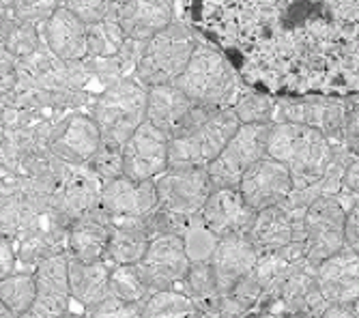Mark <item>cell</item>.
Segmentation results:
<instances>
[{
  "mask_svg": "<svg viewBox=\"0 0 359 318\" xmlns=\"http://www.w3.org/2000/svg\"><path fill=\"white\" fill-rule=\"evenodd\" d=\"M267 155L282 162L292 177L295 189L318 183L334 159V144L323 132L297 123H273Z\"/></svg>",
  "mask_w": 359,
  "mask_h": 318,
  "instance_id": "cell-1",
  "label": "cell"
},
{
  "mask_svg": "<svg viewBox=\"0 0 359 318\" xmlns=\"http://www.w3.org/2000/svg\"><path fill=\"white\" fill-rule=\"evenodd\" d=\"M149 88L136 78H125L106 86L90 106V116L108 146L123 148L138 127L147 123Z\"/></svg>",
  "mask_w": 359,
  "mask_h": 318,
  "instance_id": "cell-2",
  "label": "cell"
},
{
  "mask_svg": "<svg viewBox=\"0 0 359 318\" xmlns=\"http://www.w3.org/2000/svg\"><path fill=\"white\" fill-rule=\"evenodd\" d=\"M196 104L219 110L233 108L237 102V74L219 50L207 43H198L187 69L175 82Z\"/></svg>",
  "mask_w": 359,
  "mask_h": 318,
  "instance_id": "cell-3",
  "label": "cell"
},
{
  "mask_svg": "<svg viewBox=\"0 0 359 318\" xmlns=\"http://www.w3.org/2000/svg\"><path fill=\"white\" fill-rule=\"evenodd\" d=\"M198 48L191 28L183 22H172L159 35L147 41L144 56L134 74V78L147 88L159 84H175Z\"/></svg>",
  "mask_w": 359,
  "mask_h": 318,
  "instance_id": "cell-4",
  "label": "cell"
},
{
  "mask_svg": "<svg viewBox=\"0 0 359 318\" xmlns=\"http://www.w3.org/2000/svg\"><path fill=\"white\" fill-rule=\"evenodd\" d=\"M241 127L233 108H219L191 132L170 140V168H209Z\"/></svg>",
  "mask_w": 359,
  "mask_h": 318,
  "instance_id": "cell-5",
  "label": "cell"
},
{
  "mask_svg": "<svg viewBox=\"0 0 359 318\" xmlns=\"http://www.w3.org/2000/svg\"><path fill=\"white\" fill-rule=\"evenodd\" d=\"M273 123L241 125L219 157L207 168L215 187H239L245 172L267 157Z\"/></svg>",
  "mask_w": 359,
  "mask_h": 318,
  "instance_id": "cell-6",
  "label": "cell"
},
{
  "mask_svg": "<svg viewBox=\"0 0 359 318\" xmlns=\"http://www.w3.org/2000/svg\"><path fill=\"white\" fill-rule=\"evenodd\" d=\"M153 181L157 187L159 209L179 217L201 215L215 189L207 168H166Z\"/></svg>",
  "mask_w": 359,
  "mask_h": 318,
  "instance_id": "cell-7",
  "label": "cell"
},
{
  "mask_svg": "<svg viewBox=\"0 0 359 318\" xmlns=\"http://www.w3.org/2000/svg\"><path fill=\"white\" fill-rule=\"evenodd\" d=\"M348 108L344 99L325 97H282L276 99L273 123H297L308 125L323 132L332 140L334 146L344 144V125H346Z\"/></svg>",
  "mask_w": 359,
  "mask_h": 318,
  "instance_id": "cell-8",
  "label": "cell"
},
{
  "mask_svg": "<svg viewBox=\"0 0 359 318\" xmlns=\"http://www.w3.org/2000/svg\"><path fill=\"white\" fill-rule=\"evenodd\" d=\"M308 263L318 265L346 247V209L338 196H318L304 217Z\"/></svg>",
  "mask_w": 359,
  "mask_h": 318,
  "instance_id": "cell-9",
  "label": "cell"
},
{
  "mask_svg": "<svg viewBox=\"0 0 359 318\" xmlns=\"http://www.w3.org/2000/svg\"><path fill=\"white\" fill-rule=\"evenodd\" d=\"M213 112V108L189 99L177 84H159L149 88L147 120L159 132H164L170 140L191 132Z\"/></svg>",
  "mask_w": 359,
  "mask_h": 318,
  "instance_id": "cell-10",
  "label": "cell"
},
{
  "mask_svg": "<svg viewBox=\"0 0 359 318\" xmlns=\"http://www.w3.org/2000/svg\"><path fill=\"white\" fill-rule=\"evenodd\" d=\"M189 267L191 261L187 258L181 235L155 237L144 254V258L138 263V269L151 293L181 289Z\"/></svg>",
  "mask_w": 359,
  "mask_h": 318,
  "instance_id": "cell-11",
  "label": "cell"
},
{
  "mask_svg": "<svg viewBox=\"0 0 359 318\" xmlns=\"http://www.w3.org/2000/svg\"><path fill=\"white\" fill-rule=\"evenodd\" d=\"M102 132L90 114H67L52 123L48 148L72 166H86L102 148Z\"/></svg>",
  "mask_w": 359,
  "mask_h": 318,
  "instance_id": "cell-12",
  "label": "cell"
},
{
  "mask_svg": "<svg viewBox=\"0 0 359 318\" xmlns=\"http://www.w3.org/2000/svg\"><path fill=\"white\" fill-rule=\"evenodd\" d=\"M170 168V138L149 120L123 144V174L134 181H153Z\"/></svg>",
  "mask_w": 359,
  "mask_h": 318,
  "instance_id": "cell-13",
  "label": "cell"
},
{
  "mask_svg": "<svg viewBox=\"0 0 359 318\" xmlns=\"http://www.w3.org/2000/svg\"><path fill=\"white\" fill-rule=\"evenodd\" d=\"M306 209H295L286 202L278 207H269L256 213L254 226L248 239L260 254H271L288 247L290 243L306 241L304 226Z\"/></svg>",
  "mask_w": 359,
  "mask_h": 318,
  "instance_id": "cell-14",
  "label": "cell"
},
{
  "mask_svg": "<svg viewBox=\"0 0 359 318\" xmlns=\"http://www.w3.org/2000/svg\"><path fill=\"white\" fill-rule=\"evenodd\" d=\"M239 192L254 211H263L286 202L288 196L295 192V183H292L290 170L267 155L245 172L239 183Z\"/></svg>",
  "mask_w": 359,
  "mask_h": 318,
  "instance_id": "cell-15",
  "label": "cell"
},
{
  "mask_svg": "<svg viewBox=\"0 0 359 318\" xmlns=\"http://www.w3.org/2000/svg\"><path fill=\"white\" fill-rule=\"evenodd\" d=\"M104 183L88 166H74L72 172L52 192V211L72 226L76 219L100 209Z\"/></svg>",
  "mask_w": 359,
  "mask_h": 318,
  "instance_id": "cell-16",
  "label": "cell"
},
{
  "mask_svg": "<svg viewBox=\"0 0 359 318\" xmlns=\"http://www.w3.org/2000/svg\"><path fill=\"white\" fill-rule=\"evenodd\" d=\"M256 213L239 192V187H215L201 211L205 224L219 237H248Z\"/></svg>",
  "mask_w": 359,
  "mask_h": 318,
  "instance_id": "cell-17",
  "label": "cell"
},
{
  "mask_svg": "<svg viewBox=\"0 0 359 318\" xmlns=\"http://www.w3.org/2000/svg\"><path fill=\"white\" fill-rule=\"evenodd\" d=\"M318 289L327 303L355 305L359 299V254L348 245L316 265Z\"/></svg>",
  "mask_w": 359,
  "mask_h": 318,
  "instance_id": "cell-18",
  "label": "cell"
},
{
  "mask_svg": "<svg viewBox=\"0 0 359 318\" xmlns=\"http://www.w3.org/2000/svg\"><path fill=\"white\" fill-rule=\"evenodd\" d=\"M37 279V301L35 307L52 318H60L72 312L74 297L69 284V256L67 254H54L43 258L37 269L32 271Z\"/></svg>",
  "mask_w": 359,
  "mask_h": 318,
  "instance_id": "cell-19",
  "label": "cell"
},
{
  "mask_svg": "<svg viewBox=\"0 0 359 318\" xmlns=\"http://www.w3.org/2000/svg\"><path fill=\"white\" fill-rule=\"evenodd\" d=\"M100 207L108 217H144L159 207L155 181H134L123 174L104 185Z\"/></svg>",
  "mask_w": 359,
  "mask_h": 318,
  "instance_id": "cell-20",
  "label": "cell"
},
{
  "mask_svg": "<svg viewBox=\"0 0 359 318\" xmlns=\"http://www.w3.org/2000/svg\"><path fill=\"white\" fill-rule=\"evenodd\" d=\"M278 299L292 316H297V314L320 316V312L327 307V301H325L318 289L316 267L310 265L308 261L288 265L286 275L280 284Z\"/></svg>",
  "mask_w": 359,
  "mask_h": 318,
  "instance_id": "cell-21",
  "label": "cell"
},
{
  "mask_svg": "<svg viewBox=\"0 0 359 318\" xmlns=\"http://www.w3.org/2000/svg\"><path fill=\"white\" fill-rule=\"evenodd\" d=\"M116 20L127 39L151 41L175 22V3L172 0H127L118 5Z\"/></svg>",
  "mask_w": 359,
  "mask_h": 318,
  "instance_id": "cell-22",
  "label": "cell"
},
{
  "mask_svg": "<svg viewBox=\"0 0 359 318\" xmlns=\"http://www.w3.org/2000/svg\"><path fill=\"white\" fill-rule=\"evenodd\" d=\"M260 258V251L248 237H224L211 258L213 273L217 277L222 299L231 293L235 286L254 271Z\"/></svg>",
  "mask_w": 359,
  "mask_h": 318,
  "instance_id": "cell-23",
  "label": "cell"
},
{
  "mask_svg": "<svg viewBox=\"0 0 359 318\" xmlns=\"http://www.w3.org/2000/svg\"><path fill=\"white\" fill-rule=\"evenodd\" d=\"M43 43L62 62H76L88 58V26L69 9L58 11L43 24Z\"/></svg>",
  "mask_w": 359,
  "mask_h": 318,
  "instance_id": "cell-24",
  "label": "cell"
},
{
  "mask_svg": "<svg viewBox=\"0 0 359 318\" xmlns=\"http://www.w3.org/2000/svg\"><path fill=\"white\" fill-rule=\"evenodd\" d=\"M151 241L153 237L144 217H112L106 261L112 267L138 265L144 258Z\"/></svg>",
  "mask_w": 359,
  "mask_h": 318,
  "instance_id": "cell-25",
  "label": "cell"
},
{
  "mask_svg": "<svg viewBox=\"0 0 359 318\" xmlns=\"http://www.w3.org/2000/svg\"><path fill=\"white\" fill-rule=\"evenodd\" d=\"M110 219L102 207L69 226L67 256L78 261H106L110 243Z\"/></svg>",
  "mask_w": 359,
  "mask_h": 318,
  "instance_id": "cell-26",
  "label": "cell"
},
{
  "mask_svg": "<svg viewBox=\"0 0 359 318\" xmlns=\"http://www.w3.org/2000/svg\"><path fill=\"white\" fill-rule=\"evenodd\" d=\"M110 277L112 265L108 261H78L69 256L72 297L84 307V312L112 297Z\"/></svg>",
  "mask_w": 359,
  "mask_h": 318,
  "instance_id": "cell-27",
  "label": "cell"
},
{
  "mask_svg": "<svg viewBox=\"0 0 359 318\" xmlns=\"http://www.w3.org/2000/svg\"><path fill=\"white\" fill-rule=\"evenodd\" d=\"M196 305H198L201 312H217L219 314V305H222V291L217 277L213 273L211 261L209 263H191L181 289Z\"/></svg>",
  "mask_w": 359,
  "mask_h": 318,
  "instance_id": "cell-28",
  "label": "cell"
},
{
  "mask_svg": "<svg viewBox=\"0 0 359 318\" xmlns=\"http://www.w3.org/2000/svg\"><path fill=\"white\" fill-rule=\"evenodd\" d=\"M41 39L43 35H39L37 26L18 22L9 11H3V52L24 60L46 46Z\"/></svg>",
  "mask_w": 359,
  "mask_h": 318,
  "instance_id": "cell-29",
  "label": "cell"
},
{
  "mask_svg": "<svg viewBox=\"0 0 359 318\" xmlns=\"http://www.w3.org/2000/svg\"><path fill=\"white\" fill-rule=\"evenodd\" d=\"M201 310L183 291L153 293L142 305V318H198Z\"/></svg>",
  "mask_w": 359,
  "mask_h": 318,
  "instance_id": "cell-30",
  "label": "cell"
},
{
  "mask_svg": "<svg viewBox=\"0 0 359 318\" xmlns=\"http://www.w3.org/2000/svg\"><path fill=\"white\" fill-rule=\"evenodd\" d=\"M0 299H3L5 307H9L18 316L28 312L37 301L35 273L15 271V273L3 277V282H0Z\"/></svg>",
  "mask_w": 359,
  "mask_h": 318,
  "instance_id": "cell-31",
  "label": "cell"
},
{
  "mask_svg": "<svg viewBox=\"0 0 359 318\" xmlns=\"http://www.w3.org/2000/svg\"><path fill=\"white\" fill-rule=\"evenodd\" d=\"M110 289H112V297L127 301V303H140V305H144V301L153 295L138 269V265L112 267Z\"/></svg>",
  "mask_w": 359,
  "mask_h": 318,
  "instance_id": "cell-32",
  "label": "cell"
},
{
  "mask_svg": "<svg viewBox=\"0 0 359 318\" xmlns=\"http://www.w3.org/2000/svg\"><path fill=\"white\" fill-rule=\"evenodd\" d=\"M127 35L116 18L104 20L88 26V58H110L116 56L125 46Z\"/></svg>",
  "mask_w": 359,
  "mask_h": 318,
  "instance_id": "cell-33",
  "label": "cell"
},
{
  "mask_svg": "<svg viewBox=\"0 0 359 318\" xmlns=\"http://www.w3.org/2000/svg\"><path fill=\"white\" fill-rule=\"evenodd\" d=\"M183 243H185V251L187 258L191 263H209L213 258V254L219 245V237L205 224L201 215H194L189 219V224L185 228V233L181 235Z\"/></svg>",
  "mask_w": 359,
  "mask_h": 318,
  "instance_id": "cell-34",
  "label": "cell"
},
{
  "mask_svg": "<svg viewBox=\"0 0 359 318\" xmlns=\"http://www.w3.org/2000/svg\"><path fill=\"white\" fill-rule=\"evenodd\" d=\"M235 114L239 116L241 125H254V123H273V110L276 99L269 92L263 90H250L237 97L233 104Z\"/></svg>",
  "mask_w": 359,
  "mask_h": 318,
  "instance_id": "cell-35",
  "label": "cell"
},
{
  "mask_svg": "<svg viewBox=\"0 0 359 318\" xmlns=\"http://www.w3.org/2000/svg\"><path fill=\"white\" fill-rule=\"evenodd\" d=\"M60 7L69 9L86 26L116 18L118 11V3L114 0H60Z\"/></svg>",
  "mask_w": 359,
  "mask_h": 318,
  "instance_id": "cell-36",
  "label": "cell"
},
{
  "mask_svg": "<svg viewBox=\"0 0 359 318\" xmlns=\"http://www.w3.org/2000/svg\"><path fill=\"white\" fill-rule=\"evenodd\" d=\"M60 7V0H15V5L9 9V13L24 24L43 26Z\"/></svg>",
  "mask_w": 359,
  "mask_h": 318,
  "instance_id": "cell-37",
  "label": "cell"
},
{
  "mask_svg": "<svg viewBox=\"0 0 359 318\" xmlns=\"http://www.w3.org/2000/svg\"><path fill=\"white\" fill-rule=\"evenodd\" d=\"M95 177L100 179L104 185L123 177V148H114L108 144H102V148L97 151V155L86 164Z\"/></svg>",
  "mask_w": 359,
  "mask_h": 318,
  "instance_id": "cell-38",
  "label": "cell"
},
{
  "mask_svg": "<svg viewBox=\"0 0 359 318\" xmlns=\"http://www.w3.org/2000/svg\"><path fill=\"white\" fill-rule=\"evenodd\" d=\"M86 316L88 318H142V305L110 297L104 303L86 310Z\"/></svg>",
  "mask_w": 359,
  "mask_h": 318,
  "instance_id": "cell-39",
  "label": "cell"
},
{
  "mask_svg": "<svg viewBox=\"0 0 359 318\" xmlns=\"http://www.w3.org/2000/svg\"><path fill=\"white\" fill-rule=\"evenodd\" d=\"M18 267V245L11 237H0V279L15 273Z\"/></svg>",
  "mask_w": 359,
  "mask_h": 318,
  "instance_id": "cell-40",
  "label": "cell"
},
{
  "mask_svg": "<svg viewBox=\"0 0 359 318\" xmlns=\"http://www.w3.org/2000/svg\"><path fill=\"white\" fill-rule=\"evenodd\" d=\"M338 196H348L351 198V207L359 198V157H353L351 164L346 166L344 181H342V192Z\"/></svg>",
  "mask_w": 359,
  "mask_h": 318,
  "instance_id": "cell-41",
  "label": "cell"
},
{
  "mask_svg": "<svg viewBox=\"0 0 359 318\" xmlns=\"http://www.w3.org/2000/svg\"><path fill=\"white\" fill-rule=\"evenodd\" d=\"M344 144L346 148L359 157V108L351 110L346 116V125H344Z\"/></svg>",
  "mask_w": 359,
  "mask_h": 318,
  "instance_id": "cell-42",
  "label": "cell"
},
{
  "mask_svg": "<svg viewBox=\"0 0 359 318\" xmlns=\"http://www.w3.org/2000/svg\"><path fill=\"white\" fill-rule=\"evenodd\" d=\"M346 245L359 254V198L346 211Z\"/></svg>",
  "mask_w": 359,
  "mask_h": 318,
  "instance_id": "cell-43",
  "label": "cell"
},
{
  "mask_svg": "<svg viewBox=\"0 0 359 318\" xmlns=\"http://www.w3.org/2000/svg\"><path fill=\"white\" fill-rule=\"evenodd\" d=\"M318 318H357L353 305H336V303H327V307H325L320 312Z\"/></svg>",
  "mask_w": 359,
  "mask_h": 318,
  "instance_id": "cell-44",
  "label": "cell"
},
{
  "mask_svg": "<svg viewBox=\"0 0 359 318\" xmlns=\"http://www.w3.org/2000/svg\"><path fill=\"white\" fill-rule=\"evenodd\" d=\"M60 318H88V316H86V312L78 314V312H74V310H72V312H67V314H62Z\"/></svg>",
  "mask_w": 359,
  "mask_h": 318,
  "instance_id": "cell-45",
  "label": "cell"
},
{
  "mask_svg": "<svg viewBox=\"0 0 359 318\" xmlns=\"http://www.w3.org/2000/svg\"><path fill=\"white\" fill-rule=\"evenodd\" d=\"M198 318H222L217 312H201V316Z\"/></svg>",
  "mask_w": 359,
  "mask_h": 318,
  "instance_id": "cell-46",
  "label": "cell"
},
{
  "mask_svg": "<svg viewBox=\"0 0 359 318\" xmlns=\"http://www.w3.org/2000/svg\"><path fill=\"white\" fill-rule=\"evenodd\" d=\"M15 5V0H3V11H9Z\"/></svg>",
  "mask_w": 359,
  "mask_h": 318,
  "instance_id": "cell-47",
  "label": "cell"
},
{
  "mask_svg": "<svg viewBox=\"0 0 359 318\" xmlns=\"http://www.w3.org/2000/svg\"><path fill=\"white\" fill-rule=\"evenodd\" d=\"M295 318H318L316 314H297Z\"/></svg>",
  "mask_w": 359,
  "mask_h": 318,
  "instance_id": "cell-48",
  "label": "cell"
},
{
  "mask_svg": "<svg viewBox=\"0 0 359 318\" xmlns=\"http://www.w3.org/2000/svg\"><path fill=\"white\" fill-rule=\"evenodd\" d=\"M353 310H355V314H357V318H359V299L355 301V305H353Z\"/></svg>",
  "mask_w": 359,
  "mask_h": 318,
  "instance_id": "cell-49",
  "label": "cell"
},
{
  "mask_svg": "<svg viewBox=\"0 0 359 318\" xmlns=\"http://www.w3.org/2000/svg\"><path fill=\"white\" fill-rule=\"evenodd\" d=\"M114 3H118V5H123V3H127V0H114Z\"/></svg>",
  "mask_w": 359,
  "mask_h": 318,
  "instance_id": "cell-50",
  "label": "cell"
}]
</instances>
